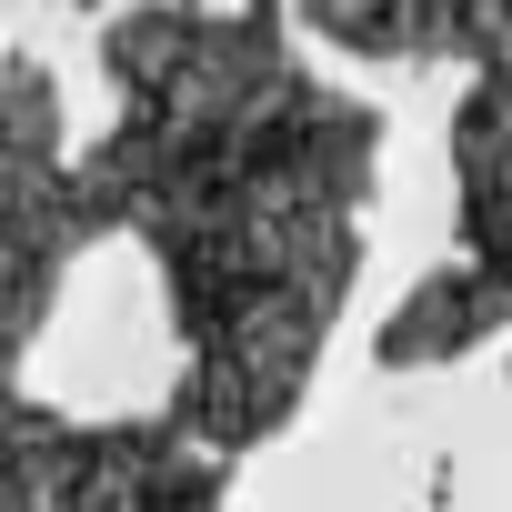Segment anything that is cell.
<instances>
[{"label": "cell", "instance_id": "obj_1", "mask_svg": "<svg viewBox=\"0 0 512 512\" xmlns=\"http://www.w3.org/2000/svg\"><path fill=\"white\" fill-rule=\"evenodd\" d=\"M61 272V171H51V101L31 71L0 61V352L21 342Z\"/></svg>", "mask_w": 512, "mask_h": 512}]
</instances>
